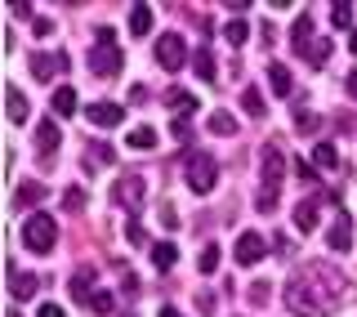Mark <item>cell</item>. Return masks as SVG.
Returning <instances> with one entry per match:
<instances>
[{"instance_id": "1f68e13d", "label": "cell", "mask_w": 357, "mask_h": 317, "mask_svg": "<svg viewBox=\"0 0 357 317\" xmlns=\"http://www.w3.org/2000/svg\"><path fill=\"white\" fill-rule=\"evenodd\" d=\"M63 206H67V210H81V206H85V188H67V192H63Z\"/></svg>"}, {"instance_id": "603a6c76", "label": "cell", "mask_w": 357, "mask_h": 317, "mask_svg": "<svg viewBox=\"0 0 357 317\" xmlns=\"http://www.w3.org/2000/svg\"><path fill=\"white\" fill-rule=\"evenodd\" d=\"M241 112H245V117H255V121L264 117V98H259V89H255V85L241 89Z\"/></svg>"}, {"instance_id": "6da1fadb", "label": "cell", "mask_w": 357, "mask_h": 317, "mask_svg": "<svg viewBox=\"0 0 357 317\" xmlns=\"http://www.w3.org/2000/svg\"><path fill=\"white\" fill-rule=\"evenodd\" d=\"M286 179V161H282V148H264V179H259V192H255V210L273 214L277 210V188Z\"/></svg>"}, {"instance_id": "8fae6325", "label": "cell", "mask_w": 357, "mask_h": 317, "mask_svg": "<svg viewBox=\"0 0 357 317\" xmlns=\"http://www.w3.org/2000/svg\"><path fill=\"white\" fill-rule=\"evenodd\" d=\"M165 103H170V112H174V117L178 121H183V117H192V112H197V98L192 94H188V89H165Z\"/></svg>"}, {"instance_id": "5bb4252c", "label": "cell", "mask_w": 357, "mask_h": 317, "mask_svg": "<svg viewBox=\"0 0 357 317\" xmlns=\"http://www.w3.org/2000/svg\"><path fill=\"white\" fill-rule=\"evenodd\" d=\"M36 286H40V277H31V273H9V295H14V300H31V295H36Z\"/></svg>"}, {"instance_id": "836d02e7", "label": "cell", "mask_w": 357, "mask_h": 317, "mask_svg": "<svg viewBox=\"0 0 357 317\" xmlns=\"http://www.w3.org/2000/svg\"><path fill=\"white\" fill-rule=\"evenodd\" d=\"M89 304H94V313H98V317H107L112 309H116V300H112V295H103V290H98V295L89 300Z\"/></svg>"}, {"instance_id": "2e32d148", "label": "cell", "mask_w": 357, "mask_h": 317, "mask_svg": "<svg viewBox=\"0 0 357 317\" xmlns=\"http://www.w3.org/2000/svg\"><path fill=\"white\" fill-rule=\"evenodd\" d=\"M268 85H273V94H277V98H286L290 89H295V81H290V72H286L282 63H268Z\"/></svg>"}, {"instance_id": "8d00e7d4", "label": "cell", "mask_w": 357, "mask_h": 317, "mask_svg": "<svg viewBox=\"0 0 357 317\" xmlns=\"http://www.w3.org/2000/svg\"><path fill=\"white\" fill-rule=\"evenodd\" d=\"M148 98H152V94H148V85H134V89H130V103H139V108H143Z\"/></svg>"}, {"instance_id": "cb8c5ba5", "label": "cell", "mask_w": 357, "mask_h": 317, "mask_svg": "<svg viewBox=\"0 0 357 317\" xmlns=\"http://www.w3.org/2000/svg\"><path fill=\"white\" fill-rule=\"evenodd\" d=\"M192 72L201 76V81H215V54H210V50H197L192 54Z\"/></svg>"}, {"instance_id": "7402d4cb", "label": "cell", "mask_w": 357, "mask_h": 317, "mask_svg": "<svg viewBox=\"0 0 357 317\" xmlns=\"http://www.w3.org/2000/svg\"><path fill=\"white\" fill-rule=\"evenodd\" d=\"M130 31H134V36H148V31H152V9L148 5L130 9Z\"/></svg>"}, {"instance_id": "d6a6232c", "label": "cell", "mask_w": 357, "mask_h": 317, "mask_svg": "<svg viewBox=\"0 0 357 317\" xmlns=\"http://www.w3.org/2000/svg\"><path fill=\"white\" fill-rule=\"evenodd\" d=\"M126 237H130V246H143V242H148V233H143V223H139V219H130V223H126Z\"/></svg>"}, {"instance_id": "7bdbcfd3", "label": "cell", "mask_w": 357, "mask_h": 317, "mask_svg": "<svg viewBox=\"0 0 357 317\" xmlns=\"http://www.w3.org/2000/svg\"><path fill=\"white\" fill-rule=\"evenodd\" d=\"M344 85H349V94L357 98V67H353V72H349V81H344Z\"/></svg>"}, {"instance_id": "7a4b0ae2", "label": "cell", "mask_w": 357, "mask_h": 317, "mask_svg": "<svg viewBox=\"0 0 357 317\" xmlns=\"http://www.w3.org/2000/svg\"><path fill=\"white\" fill-rule=\"evenodd\" d=\"M54 242H59V228H54L50 214H40V210L27 214V223H22V246H27V251H36V255H50Z\"/></svg>"}, {"instance_id": "b9f144b4", "label": "cell", "mask_w": 357, "mask_h": 317, "mask_svg": "<svg viewBox=\"0 0 357 317\" xmlns=\"http://www.w3.org/2000/svg\"><path fill=\"white\" fill-rule=\"evenodd\" d=\"M98 45H116V31H112V27H98Z\"/></svg>"}, {"instance_id": "74e56055", "label": "cell", "mask_w": 357, "mask_h": 317, "mask_svg": "<svg viewBox=\"0 0 357 317\" xmlns=\"http://www.w3.org/2000/svg\"><path fill=\"white\" fill-rule=\"evenodd\" d=\"M36 317H67V313L59 309V304H40V309H36Z\"/></svg>"}, {"instance_id": "ab89813d", "label": "cell", "mask_w": 357, "mask_h": 317, "mask_svg": "<svg viewBox=\"0 0 357 317\" xmlns=\"http://www.w3.org/2000/svg\"><path fill=\"white\" fill-rule=\"evenodd\" d=\"M299 130H304V134L317 130V117H312V112H299Z\"/></svg>"}, {"instance_id": "ffe728a7", "label": "cell", "mask_w": 357, "mask_h": 317, "mask_svg": "<svg viewBox=\"0 0 357 317\" xmlns=\"http://www.w3.org/2000/svg\"><path fill=\"white\" fill-rule=\"evenodd\" d=\"M206 126H210V134H237V121H232V112H223V108L210 112Z\"/></svg>"}, {"instance_id": "d4e9b609", "label": "cell", "mask_w": 357, "mask_h": 317, "mask_svg": "<svg viewBox=\"0 0 357 317\" xmlns=\"http://www.w3.org/2000/svg\"><path fill=\"white\" fill-rule=\"evenodd\" d=\"M130 148H134V152H152V148H156V130H152V126H139V130L130 134Z\"/></svg>"}, {"instance_id": "83f0119b", "label": "cell", "mask_w": 357, "mask_h": 317, "mask_svg": "<svg viewBox=\"0 0 357 317\" xmlns=\"http://www.w3.org/2000/svg\"><path fill=\"white\" fill-rule=\"evenodd\" d=\"M223 36H228V45H245V40H250V22H228V27H223Z\"/></svg>"}, {"instance_id": "d6986e66", "label": "cell", "mask_w": 357, "mask_h": 317, "mask_svg": "<svg viewBox=\"0 0 357 317\" xmlns=\"http://www.w3.org/2000/svg\"><path fill=\"white\" fill-rule=\"evenodd\" d=\"M72 112H76V89L59 85V89H54V117H72Z\"/></svg>"}, {"instance_id": "60d3db41", "label": "cell", "mask_w": 357, "mask_h": 317, "mask_svg": "<svg viewBox=\"0 0 357 317\" xmlns=\"http://www.w3.org/2000/svg\"><path fill=\"white\" fill-rule=\"evenodd\" d=\"M94 156H98V161H107V165L116 161V152H112V148H103V143H98V148H94Z\"/></svg>"}, {"instance_id": "7c38bea8", "label": "cell", "mask_w": 357, "mask_h": 317, "mask_svg": "<svg viewBox=\"0 0 357 317\" xmlns=\"http://www.w3.org/2000/svg\"><path fill=\"white\" fill-rule=\"evenodd\" d=\"M89 286H94V268H76V273L67 277V290H72V300H94V295H89Z\"/></svg>"}, {"instance_id": "ee69618b", "label": "cell", "mask_w": 357, "mask_h": 317, "mask_svg": "<svg viewBox=\"0 0 357 317\" xmlns=\"http://www.w3.org/2000/svg\"><path fill=\"white\" fill-rule=\"evenodd\" d=\"M161 317H183V313H178L174 304H165V309H161Z\"/></svg>"}, {"instance_id": "f1b7e54d", "label": "cell", "mask_w": 357, "mask_h": 317, "mask_svg": "<svg viewBox=\"0 0 357 317\" xmlns=\"http://www.w3.org/2000/svg\"><path fill=\"white\" fill-rule=\"evenodd\" d=\"M331 22H335V27H349V22H353V5H331Z\"/></svg>"}, {"instance_id": "f546056e", "label": "cell", "mask_w": 357, "mask_h": 317, "mask_svg": "<svg viewBox=\"0 0 357 317\" xmlns=\"http://www.w3.org/2000/svg\"><path fill=\"white\" fill-rule=\"evenodd\" d=\"M219 268V246H206V251H201V273H215Z\"/></svg>"}, {"instance_id": "30bf717a", "label": "cell", "mask_w": 357, "mask_h": 317, "mask_svg": "<svg viewBox=\"0 0 357 317\" xmlns=\"http://www.w3.org/2000/svg\"><path fill=\"white\" fill-rule=\"evenodd\" d=\"M63 67H67L63 54H36V59H31V72H36V81H54Z\"/></svg>"}, {"instance_id": "9a60e30c", "label": "cell", "mask_w": 357, "mask_h": 317, "mask_svg": "<svg viewBox=\"0 0 357 317\" xmlns=\"http://www.w3.org/2000/svg\"><path fill=\"white\" fill-rule=\"evenodd\" d=\"M174 264H178V242H156L152 246V268L165 273V268H174Z\"/></svg>"}, {"instance_id": "4dcf8cb0", "label": "cell", "mask_w": 357, "mask_h": 317, "mask_svg": "<svg viewBox=\"0 0 357 317\" xmlns=\"http://www.w3.org/2000/svg\"><path fill=\"white\" fill-rule=\"evenodd\" d=\"M308 59H312V67H321L331 59V40H321V45H308Z\"/></svg>"}, {"instance_id": "d590c367", "label": "cell", "mask_w": 357, "mask_h": 317, "mask_svg": "<svg viewBox=\"0 0 357 317\" xmlns=\"http://www.w3.org/2000/svg\"><path fill=\"white\" fill-rule=\"evenodd\" d=\"M170 134H174L178 143H188V139H192V130H188V126H183V121H178V117L170 121Z\"/></svg>"}, {"instance_id": "8992f818", "label": "cell", "mask_w": 357, "mask_h": 317, "mask_svg": "<svg viewBox=\"0 0 357 317\" xmlns=\"http://www.w3.org/2000/svg\"><path fill=\"white\" fill-rule=\"evenodd\" d=\"M121 50L116 45H94V54H89V72L94 76H121Z\"/></svg>"}, {"instance_id": "ac0fdd59", "label": "cell", "mask_w": 357, "mask_h": 317, "mask_svg": "<svg viewBox=\"0 0 357 317\" xmlns=\"http://www.w3.org/2000/svg\"><path fill=\"white\" fill-rule=\"evenodd\" d=\"M36 148H40L45 156H50L54 148H59V126H54L50 117H45V121H36Z\"/></svg>"}, {"instance_id": "277c9868", "label": "cell", "mask_w": 357, "mask_h": 317, "mask_svg": "<svg viewBox=\"0 0 357 317\" xmlns=\"http://www.w3.org/2000/svg\"><path fill=\"white\" fill-rule=\"evenodd\" d=\"M143 192H148V184H143V175H121L116 184H112V201L126 210H139L143 206Z\"/></svg>"}, {"instance_id": "4fadbf2b", "label": "cell", "mask_w": 357, "mask_h": 317, "mask_svg": "<svg viewBox=\"0 0 357 317\" xmlns=\"http://www.w3.org/2000/svg\"><path fill=\"white\" fill-rule=\"evenodd\" d=\"M295 228L299 233H312V228H317V197H304L295 206Z\"/></svg>"}, {"instance_id": "ba28073f", "label": "cell", "mask_w": 357, "mask_h": 317, "mask_svg": "<svg viewBox=\"0 0 357 317\" xmlns=\"http://www.w3.org/2000/svg\"><path fill=\"white\" fill-rule=\"evenodd\" d=\"M326 246L331 251H349L353 246V219H349V210H335V223H331V233H326Z\"/></svg>"}, {"instance_id": "e575fe53", "label": "cell", "mask_w": 357, "mask_h": 317, "mask_svg": "<svg viewBox=\"0 0 357 317\" xmlns=\"http://www.w3.org/2000/svg\"><path fill=\"white\" fill-rule=\"evenodd\" d=\"M245 295H250V304H255V309H259V304L268 300V281H255V286L245 290Z\"/></svg>"}, {"instance_id": "44dd1931", "label": "cell", "mask_w": 357, "mask_h": 317, "mask_svg": "<svg viewBox=\"0 0 357 317\" xmlns=\"http://www.w3.org/2000/svg\"><path fill=\"white\" fill-rule=\"evenodd\" d=\"M308 31H312V14H299L295 27H290V40H295L299 54H308Z\"/></svg>"}, {"instance_id": "484cf974", "label": "cell", "mask_w": 357, "mask_h": 317, "mask_svg": "<svg viewBox=\"0 0 357 317\" xmlns=\"http://www.w3.org/2000/svg\"><path fill=\"white\" fill-rule=\"evenodd\" d=\"M312 165H321V170H335V165H340L335 143H317V148H312Z\"/></svg>"}, {"instance_id": "3957f363", "label": "cell", "mask_w": 357, "mask_h": 317, "mask_svg": "<svg viewBox=\"0 0 357 317\" xmlns=\"http://www.w3.org/2000/svg\"><path fill=\"white\" fill-rule=\"evenodd\" d=\"M215 184H219L215 161H210L206 152H192V156H188V188H192V192H215Z\"/></svg>"}, {"instance_id": "9c48e42d", "label": "cell", "mask_w": 357, "mask_h": 317, "mask_svg": "<svg viewBox=\"0 0 357 317\" xmlns=\"http://www.w3.org/2000/svg\"><path fill=\"white\" fill-rule=\"evenodd\" d=\"M85 117H89V126H121V121H126V108L121 103H89L85 108Z\"/></svg>"}, {"instance_id": "e0dca14e", "label": "cell", "mask_w": 357, "mask_h": 317, "mask_svg": "<svg viewBox=\"0 0 357 317\" xmlns=\"http://www.w3.org/2000/svg\"><path fill=\"white\" fill-rule=\"evenodd\" d=\"M5 112H9V121H14V126L27 121V98H22V89H14V85L5 89Z\"/></svg>"}, {"instance_id": "f6af8a7d", "label": "cell", "mask_w": 357, "mask_h": 317, "mask_svg": "<svg viewBox=\"0 0 357 317\" xmlns=\"http://www.w3.org/2000/svg\"><path fill=\"white\" fill-rule=\"evenodd\" d=\"M349 50H353V59H357V31H353V40H349Z\"/></svg>"}, {"instance_id": "4316f807", "label": "cell", "mask_w": 357, "mask_h": 317, "mask_svg": "<svg viewBox=\"0 0 357 317\" xmlns=\"http://www.w3.org/2000/svg\"><path fill=\"white\" fill-rule=\"evenodd\" d=\"M45 201V184H22L18 188V206H40Z\"/></svg>"}, {"instance_id": "5b68a950", "label": "cell", "mask_w": 357, "mask_h": 317, "mask_svg": "<svg viewBox=\"0 0 357 317\" xmlns=\"http://www.w3.org/2000/svg\"><path fill=\"white\" fill-rule=\"evenodd\" d=\"M183 59H188L183 36H178V31H165V36L156 40V63H161L165 72H178V67H183Z\"/></svg>"}, {"instance_id": "f35d334b", "label": "cell", "mask_w": 357, "mask_h": 317, "mask_svg": "<svg viewBox=\"0 0 357 317\" xmlns=\"http://www.w3.org/2000/svg\"><path fill=\"white\" fill-rule=\"evenodd\" d=\"M31 31H36V36H50L54 22H50V18H36V22H31Z\"/></svg>"}, {"instance_id": "52a82bcc", "label": "cell", "mask_w": 357, "mask_h": 317, "mask_svg": "<svg viewBox=\"0 0 357 317\" xmlns=\"http://www.w3.org/2000/svg\"><path fill=\"white\" fill-rule=\"evenodd\" d=\"M232 255H237L241 268H250V264H259V259L268 255V242H264L259 233H241V237H237V251H232Z\"/></svg>"}]
</instances>
